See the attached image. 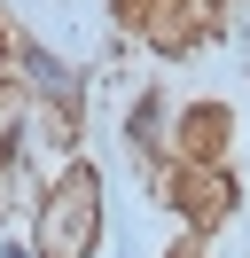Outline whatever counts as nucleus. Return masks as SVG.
Segmentation results:
<instances>
[{
  "label": "nucleus",
  "instance_id": "f257e3e1",
  "mask_svg": "<svg viewBox=\"0 0 250 258\" xmlns=\"http://www.w3.org/2000/svg\"><path fill=\"white\" fill-rule=\"evenodd\" d=\"M94 172H62V188L39 211V258H86L94 250Z\"/></svg>",
  "mask_w": 250,
  "mask_h": 258
},
{
  "label": "nucleus",
  "instance_id": "f03ea898",
  "mask_svg": "<svg viewBox=\"0 0 250 258\" xmlns=\"http://www.w3.org/2000/svg\"><path fill=\"white\" fill-rule=\"evenodd\" d=\"M16 63H24V79H31V94H39V102H55L62 117H78V71H71V63H55L39 39H24Z\"/></svg>",
  "mask_w": 250,
  "mask_h": 258
},
{
  "label": "nucleus",
  "instance_id": "7ed1b4c3",
  "mask_svg": "<svg viewBox=\"0 0 250 258\" xmlns=\"http://www.w3.org/2000/svg\"><path fill=\"white\" fill-rule=\"evenodd\" d=\"M156 133H164V102L141 94V102H133V149H156Z\"/></svg>",
  "mask_w": 250,
  "mask_h": 258
},
{
  "label": "nucleus",
  "instance_id": "20e7f679",
  "mask_svg": "<svg viewBox=\"0 0 250 258\" xmlns=\"http://www.w3.org/2000/svg\"><path fill=\"white\" fill-rule=\"evenodd\" d=\"M0 258H39V250H24V242H8V250H0Z\"/></svg>",
  "mask_w": 250,
  "mask_h": 258
}]
</instances>
